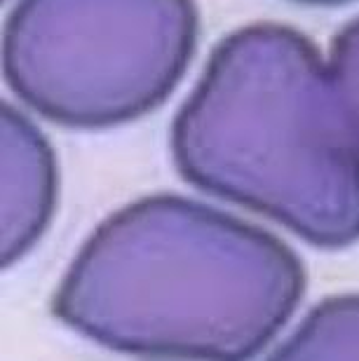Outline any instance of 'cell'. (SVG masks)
<instances>
[{"instance_id":"cell-7","label":"cell","mask_w":359,"mask_h":361,"mask_svg":"<svg viewBox=\"0 0 359 361\" xmlns=\"http://www.w3.org/2000/svg\"><path fill=\"white\" fill-rule=\"evenodd\" d=\"M293 3H303V5H343V3H353V0H293Z\"/></svg>"},{"instance_id":"cell-1","label":"cell","mask_w":359,"mask_h":361,"mask_svg":"<svg viewBox=\"0 0 359 361\" xmlns=\"http://www.w3.org/2000/svg\"><path fill=\"white\" fill-rule=\"evenodd\" d=\"M303 291V263L268 230L181 195H148L85 240L52 312L125 355L251 361Z\"/></svg>"},{"instance_id":"cell-2","label":"cell","mask_w":359,"mask_h":361,"mask_svg":"<svg viewBox=\"0 0 359 361\" xmlns=\"http://www.w3.org/2000/svg\"><path fill=\"white\" fill-rule=\"evenodd\" d=\"M190 185L322 249L359 240V134L317 45L258 21L214 47L171 122Z\"/></svg>"},{"instance_id":"cell-6","label":"cell","mask_w":359,"mask_h":361,"mask_svg":"<svg viewBox=\"0 0 359 361\" xmlns=\"http://www.w3.org/2000/svg\"><path fill=\"white\" fill-rule=\"evenodd\" d=\"M329 71L359 134V17L336 33L329 49Z\"/></svg>"},{"instance_id":"cell-5","label":"cell","mask_w":359,"mask_h":361,"mask_svg":"<svg viewBox=\"0 0 359 361\" xmlns=\"http://www.w3.org/2000/svg\"><path fill=\"white\" fill-rule=\"evenodd\" d=\"M268 361H359V293L324 298Z\"/></svg>"},{"instance_id":"cell-4","label":"cell","mask_w":359,"mask_h":361,"mask_svg":"<svg viewBox=\"0 0 359 361\" xmlns=\"http://www.w3.org/2000/svg\"><path fill=\"white\" fill-rule=\"evenodd\" d=\"M3 129V268L19 263L52 221L56 155L45 132L17 106L0 108Z\"/></svg>"},{"instance_id":"cell-3","label":"cell","mask_w":359,"mask_h":361,"mask_svg":"<svg viewBox=\"0 0 359 361\" xmlns=\"http://www.w3.org/2000/svg\"><path fill=\"white\" fill-rule=\"evenodd\" d=\"M197 38V0H17L3 75L54 125L120 127L171 97Z\"/></svg>"}]
</instances>
